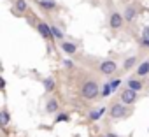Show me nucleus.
I'll return each mask as SVG.
<instances>
[{
    "mask_svg": "<svg viewBox=\"0 0 149 137\" xmlns=\"http://www.w3.org/2000/svg\"><path fill=\"white\" fill-rule=\"evenodd\" d=\"M128 88H130V90H133V92H139V90L142 88V83H140V81L132 79V81H128Z\"/></svg>",
    "mask_w": 149,
    "mask_h": 137,
    "instance_id": "nucleus-9",
    "label": "nucleus"
},
{
    "mask_svg": "<svg viewBox=\"0 0 149 137\" xmlns=\"http://www.w3.org/2000/svg\"><path fill=\"white\" fill-rule=\"evenodd\" d=\"M121 100H123V102H126V104H133V102L137 100V93H135L133 90L126 88V90L121 93Z\"/></svg>",
    "mask_w": 149,
    "mask_h": 137,
    "instance_id": "nucleus-2",
    "label": "nucleus"
},
{
    "mask_svg": "<svg viewBox=\"0 0 149 137\" xmlns=\"http://www.w3.org/2000/svg\"><path fill=\"white\" fill-rule=\"evenodd\" d=\"M67 120H68V116H67V114H60V116L56 118V121H67Z\"/></svg>",
    "mask_w": 149,
    "mask_h": 137,
    "instance_id": "nucleus-19",
    "label": "nucleus"
},
{
    "mask_svg": "<svg viewBox=\"0 0 149 137\" xmlns=\"http://www.w3.org/2000/svg\"><path fill=\"white\" fill-rule=\"evenodd\" d=\"M107 137H118V135H114V134H109V135H107Z\"/></svg>",
    "mask_w": 149,
    "mask_h": 137,
    "instance_id": "nucleus-21",
    "label": "nucleus"
},
{
    "mask_svg": "<svg viewBox=\"0 0 149 137\" xmlns=\"http://www.w3.org/2000/svg\"><path fill=\"white\" fill-rule=\"evenodd\" d=\"M123 25V16L119 14V13H114L112 16H111V27L112 28H119Z\"/></svg>",
    "mask_w": 149,
    "mask_h": 137,
    "instance_id": "nucleus-5",
    "label": "nucleus"
},
{
    "mask_svg": "<svg viewBox=\"0 0 149 137\" xmlns=\"http://www.w3.org/2000/svg\"><path fill=\"white\" fill-rule=\"evenodd\" d=\"M97 95H98V85L93 83V81L84 83V86H83V97L84 99H95Z\"/></svg>",
    "mask_w": 149,
    "mask_h": 137,
    "instance_id": "nucleus-1",
    "label": "nucleus"
},
{
    "mask_svg": "<svg viewBox=\"0 0 149 137\" xmlns=\"http://www.w3.org/2000/svg\"><path fill=\"white\" fill-rule=\"evenodd\" d=\"M147 72H149V63H147V62L140 63V65H139V76H146Z\"/></svg>",
    "mask_w": 149,
    "mask_h": 137,
    "instance_id": "nucleus-12",
    "label": "nucleus"
},
{
    "mask_svg": "<svg viewBox=\"0 0 149 137\" xmlns=\"http://www.w3.org/2000/svg\"><path fill=\"white\" fill-rule=\"evenodd\" d=\"M51 34H53V35H54L56 39H61V37H63V34H61V32H60V30H58L56 27H51Z\"/></svg>",
    "mask_w": 149,
    "mask_h": 137,
    "instance_id": "nucleus-16",
    "label": "nucleus"
},
{
    "mask_svg": "<svg viewBox=\"0 0 149 137\" xmlns=\"http://www.w3.org/2000/svg\"><path fill=\"white\" fill-rule=\"evenodd\" d=\"M61 48H63V51H65V53H68V55L76 53V44H72V42H63V44H61Z\"/></svg>",
    "mask_w": 149,
    "mask_h": 137,
    "instance_id": "nucleus-7",
    "label": "nucleus"
},
{
    "mask_svg": "<svg viewBox=\"0 0 149 137\" xmlns=\"http://www.w3.org/2000/svg\"><path fill=\"white\" fill-rule=\"evenodd\" d=\"M40 7H44V9H54L56 7V4L53 2V0H40Z\"/></svg>",
    "mask_w": 149,
    "mask_h": 137,
    "instance_id": "nucleus-10",
    "label": "nucleus"
},
{
    "mask_svg": "<svg viewBox=\"0 0 149 137\" xmlns=\"http://www.w3.org/2000/svg\"><path fill=\"white\" fill-rule=\"evenodd\" d=\"M39 32H40L42 37H49V35H51V28H49L47 25H44V23L39 25Z\"/></svg>",
    "mask_w": 149,
    "mask_h": 137,
    "instance_id": "nucleus-8",
    "label": "nucleus"
},
{
    "mask_svg": "<svg viewBox=\"0 0 149 137\" xmlns=\"http://www.w3.org/2000/svg\"><path fill=\"white\" fill-rule=\"evenodd\" d=\"M102 114H104V109H98V111H93V113L90 114V118H91V120H100Z\"/></svg>",
    "mask_w": 149,
    "mask_h": 137,
    "instance_id": "nucleus-15",
    "label": "nucleus"
},
{
    "mask_svg": "<svg viewBox=\"0 0 149 137\" xmlns=\"http://www.w3.org/2000/svg\"><path fill=\"white\" fill-rule=\"evenodd\" d=\"M44 86H46V90H47V92H51V90L54 88V81H53L51 78H47V79L44 81Z\"/></svg>",
    "mask_w": 149,
    "mask_h": 137,
    "instance_id": "nucleus-14",
    "label": "nucleus"
},
{
    "mask_svg": "<svg viewBox=\"0 0 149 137\" xmlns=\"http://www.w3.org/2000/svg\"><path fill=\"white\" fill-rule=\"evenodd\" d=\"M7 123H9V114L4 111V113H2V125H7Z\"/></svg>",
    "mask_w": 149,
    "mask_h": 137,
    "instance_id": "nucleus-18",
    "label": "nucleus"
},
{
    "mask_svg": "<svg viewBox=\"0 0 149 137\" xmlns=\"http://www.w3.org/2000/svg\"><path fill=\"white\" fill-rule=\"evenodd\" d=\"M111 90H112V86H111V85H107V86H105V90H104V95L107 97V95L111 93Z\"/></svg>",
    "mask_w": 149,
    "mask_h": 137,
    "instance_id": "nucleus-20",
    "label": "nucleus"
},
{
    "mask_svg": "<svg viewBox=\"0 0 149 137\" xmlns=\"http://www.w3.org/2000/svg\"><path fill=\"white\" fill-rule=\"evenodd\" d=\"M125 114H126V107H125V106L116 104V106L111 107V116H112V118H123Z\"/></svg>",
    "mask_w": 149,
    "mask_h": 137,
    "instance_id": "nucleus-3",
    "label": "nucleus"
},
{
    "mask_svg": "<svg viewBox=\"0 0 149 137\" xmlns=\"http://www.w3.org/2000/svg\"><path fill=\"white\" fill-rule=\"evenodd\" d=\"M16 9L19 13H25L26 11V2H25V0H16Z\"/></svg>",
    "mask_w": 149,
    "mask_h": 137,
    "instance_id": "nucleus-13",
    "label": "nucleus"
},
{
    "mask_svg": "<svg viewBox=\"0 0 149 137\" xmlns=\"http://www.w3.org/2000/svg\"><path fill=\"white\" fill-rule=\"evenodd\" d=\"M125 68H130V67H133L135 65V58H128V60H125Z\"/></svg>",
    "mask_w": 149,
    "mask_h": 137,
    "instance_id": "nucleus-17",
    "label": "nucleus"
},
{
    "mask_svg": "<svg viewBox=\"0 0 149 137\" xmlns=\"http://www.w3.org/2000/svg\"><path fill=\"white\" fill-rule=\"evenodd\" d=\"M56 109H58V102H56L54 99H53V100H49V102H47V106H46V111H47V113H54Z\"/></svg>",
    "mask_w": 149,
    "mask_h": 137,
    "instance_id": "nucleus-11",
    "label": "nucleus"
},
{
    "mask_svg": "<svg viewBox=\"0 0 149 137\" xmlns=\"http://www.w3.org/2000/svg\"><path fill=\"white\" fill-rule=\"evenodd\" d=\"M100 71H102L104 74H112V72L116 71V63H114L112 60H105V62H102V65H100Z\"/></svg>",
    "mask_w": 149,
    "mask_h": 137,
    "instance_id": "nucleus-4",
    "label": "nucleus"
},
{
    "mask_svg": "<svg viewBox=\"0 0 149 137\" xmlns=\"http://www.w3.org/2000/svg\"><path fill=\"white\" fill-rule=\"evenodd\" d=\"M135 14H137L135 7H133V6H130V7H126V11H125V20H126V21H132V20L135 18Z\"/></svg>",
    "mask_w": 149,
    "mask_h": 137,
    "instance_id": "nucleus-6",
    "label": "nucleus"
}]
</instances>
